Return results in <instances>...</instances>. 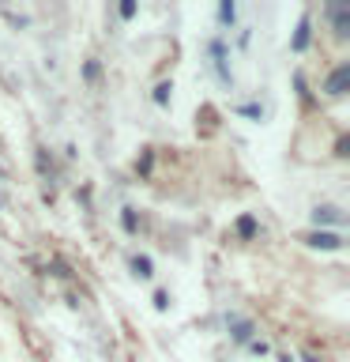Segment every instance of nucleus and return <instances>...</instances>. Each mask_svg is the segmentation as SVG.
<instances>
[{"mask_svg": "<svg viewBox=\"0 0 350 362\" xmlns=\"http://www.w3.org/2000/svg\"><path fill=\"white\" fill-rule=\"evenodd\" d=\"M83 79H87V83H95V79H98V61H87V68H83Z\"/></svg>", "mask_w": 350, "mask_h": 362, "instance_id": "15", "label": "nucleus"}, {"mask_svg": "<svg viewBox=\"0 0 350 362\" xmlns=\"http://www.w3.org/2000/svg\"><path fill=\"white\" fill-rule=\"evenodd\" d=\"M234 19H237V4L234 0H222L219 4V27H234Z\"/></svg>", "mask_w": 350, "mask_h": 362, "instance_id": "9", "label": "nucleus"}, {"mask_svg": "<svg viewBox=\"0 0 350 362\" xmlns=\"http://www.w3.org/2000/svg\"><path fill=\"white\" fill-rule=\"evenodd\" d=\"M248 351H253V355H260V358H264V355H267L271 347H267V339H248Z\"/></svg>", "mask_w": 350, "mask_h": 362, "instance_id": "14", "label": "nucleus"}, {"mask_svg": "<svg viewBox=\"0 0 350 362\" xmlns=\"http://www.w3.org/2000/svg\"><path fill=\"white\" fill-rule=\"evenodd\" d=\"M313 223L316 226H324V223H332V226H343V211L332 208V204H324V208H316L313 211Z\"/></svg>", "mask_w": 350, "mask_h": 362, "instance_id": "6", "label": "nucleus"}, {"mask_svg": "<svg viewBox=\"0 0 350 362\" xmlns=\"http://www.w3.org/2000/svg\"><path fill=\"white\" fill-rule=\"evenodd\" d=\"M346 83H350V64H339L332 76H327V83H324V90L332 98H343L346 95Z\"/></svg>", "mask_w": 350, "mask_h": 362, "instance_id": "4", "label": "nucleus"}, {"mask_svg": "<svg viewBox=\"0 0 350 362\" xmlns=\"http://www.w3.org/2000/svg\"><path fill=\"white\" fill-rule=\"evenodd\" d=\"M253 332H256L253 321H234L230 325V339H234V344H248V339H256Z\"/></svg>", "mask_w": 350, "mask_h": 362, "instance_id": "8", "label": "nucleus"}, {"mask_svg": "<svg viewBox=\"0 0 350 362\" xmlns=\"http://www.w3.org/2000/svg\"><path fill=\"white\" fill-rule=\"evenodd\" d=\"M0 208H4V200H0Z\"/></svg>", "mask_w": 350, "mask_h": 362, "instance_id": "21", "label": "nucleus"}, {"mask_svg": "<svg viewBox=\"0 0 350 362\" xmlns=\"http://www.w3.org/2000/svg\"><path fill=\"white\" fill-rule=\"evenodd\" d=\"M305 242H309L313 249H343V234L339 230H313Z\"/></svg>", "mask_w": 350, "mask_h": 362, "instance_id": "5", "label": "nucleus"}, {"mask_svg": "<svg viewBox=\"0 0 350 362\" xmlns=\"http://www.w3.org/2000/svg\"><path fill=\"white\" fill-rule=\"evenodd\" d=\"M34 163H38V174H49V158H45V151L34 155Z\"/></svg>", "mask_w": 350, "mask_h": 362, "instance_id": "16", "label": "nucleus"}, {"mask_svg": "<svg viewBox=\"0 0 350 362\" xmlns=\"http://www.w3.org/2000/svg\"><path fill=\"white\" fill-rule=\"evenodd\" d=\"M151 163H155V155L143 151V158H140V174H151Z\"/></svg>", "mask_w": 350, "mask_h": 362, "instance_id": "17", "label": "nucleus"}, {"mask_svg": "<svg viewBox=\"0 0 350 362\" xmlns=\"http://www.w3.org/2000/svg\"><path fill=\"white\" fill-rule=\"evenodd\" d=\"M169 90H174V83H158V87H155V106H166V102H169Z\"/></svg>", "mask_w": 350, "mask_h": 362, "instance_id": "13", "label": "nucleus"}, {"mask_svg": "<svg viewBox=\"0 0 350 362\" xmlns=\"http://www.w3.org/2000/svg\"><path fill=\"white\" fill-rule=\"evenodd\" d=\"M166 305H169V294L158 291V294H155V310H166Z\"/></svg>", "mask_w": 350, "mask_h": 362, "instance_id": "19", "label": "nucleus"}, {"mask_svg": "<svg viewBox=\"0 0 350 362\" xmlns=\"http://www.w3.org/2000/svg\"><path fill=\"white\" fill-rule=\"evenodd\" d=\"M117 11H121V19H132V16H135V4H132V0H124Z\"/></svg>", "mask_w": 350, "mask_h": 362, "instance_id": "18", "label": "nucleus"}, {"mask_svg": "<svg viewBox=\"0 0 350 362\" xmlns=\"http://www.w3.org/2000/svg\"><path fill=\"white\" fill-rule=\"evenodd\" d=\"M207 53H211V68H215V76H219V83L230 87L234 83V72H230V49H226V38H215L207 42Z\"/></svg>", "mask_w": 350, "mask_h": 362, "instance_id": "1", "label": "nucleus"}, {"mask_svg": "<svg viewBox=\"0 0 350 362\" xmlns=\"http://www.w3.org/2000/svg\"><path fill=\"white\" fill-rule=\"evenodd\" d=\"M256 230H260V226H256L253 215H241V219H237V234H241L245 242H248V238H256Z\"/></svg>", "mask_w": 350, "mask_h": 362, "instance_id": "11", "label": "nucleus"}, {"mask_svg": "<svg viewBox=\"0 0 350 362\" xmlns=\"http://www.w3.org/2000/svg\"><path fill=\"white\" fill-rule=\"evenodd\" d=\"M327 11H332L335 38H346V34H350V4H346V0H335V4H327Z\"/></svg>", "mask_w": 350, "mask_h": 362, "instance_id": "2", "label": "nucleus"}, {"mask_svg": "<svg viewBox=\"0 0 350 362\" xmlns=\"http://www.w3.org/2000/svg\"><path fill=\"white\" fill-rule=\"evenodd\" d=\"M234 113H241V117H248V121H264V106H253V102L234 106Z\"/></svg>", "mask_w": 350, "mask_h": 362, "instance_id": "10", "label": "nucleus"}, {"mask_svg": "<svg viewBox=\"0 0 350 362\" xmlns=\"http://www.w3.org/2000/svg\"><path fill=\"white\" fill-rule=\"evenodd\" d=\"M279 362H290V358H279Z\"/></svg>", "mask_w": 350, "mask_h": 362, "instance_id": "20", "label": "nucleus"}, {"mask_svg": "<svg viewBox=\"0 0 350 362\" xmlns=\"http://www.w3.org/2000/svg\"><path fill=\"white\" fill-rule=\"evenodd\" d=\"M309 42H313V16L305 11L301 23H298V30H294V38H290V49L294 53H305V49H309Z\"/></svg>", "mask_w": 350, "mask_h": 362, "instance_id": "3", "label": "nucleus"}, {"mask_svg": "<svg viewBox=\"0 0 350 362\" xmlns=\"http://www.w3.org/2000/svg\"><path fill=\"white\" fill-rule=\"evenodd\" d=\"M132 276L135 279H151L155 276V264H151V257H147V253H135L132 257Z\"/></svg>", "mask_w": 350, "mask_h": 362, "instance_id": "7", "label": "nucleus"}, {"mask_svg": "<svg viewBox=\"0 0 350 362\" xmlns=\"http://www.w3.org/2000/svg\"><path fill=\"white\" fill-rule=\"evenodd\" d=\"M121 226H124V234L140 230V223H135V208H121Z\"/></svg>", "mask_w": 350, "mask_h": 362, "instance_id": "12", "label": "nucleus"}]
</instances>
